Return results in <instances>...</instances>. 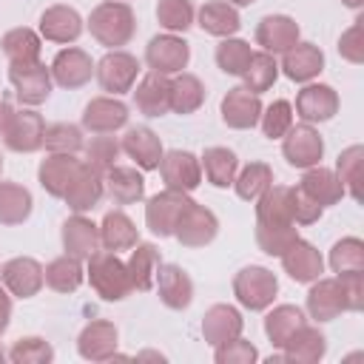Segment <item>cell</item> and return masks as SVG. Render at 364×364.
<instances>
[{
	"label": "cell",
	"instance_id": "f6af8a7d",
	"mask_svg": "<svg viewBox=\"0 0 364 364\" xmlns=\"http://www.w3.org/2000/svg\"><path fill=\"white\" fill-rule=\"evenodd\" d=\"M276 77H279L276 57L267 54V51H253V57H250V63H247V68L242 74V85L247 91H253V94H264V91L273 88Z\"/></svg>",
	"mask_w": 364,
	"mask_h": 364
},
{
	"label": "cell",
	"instance_id": "30bf717a",
	"mask_svg": "<svg viewBox=\"0 0 364 364\" xmlns=\"http://www.w3.org/2000/svg\"><path fill=\"white\" fill-rule=\"evenodd\" d=\"M188 202H191V196L182 193V191L165 188V191L154 193L148 199V205H145V225H148V230L154 236H159V239L173 236V225H176V219H179V213L185 210Z\"/></svg>",
	"mask_w": 364,
	"mask_h": 364
},
{
	"label": "cell",
	"instance_id": "5bb4252c",
	"mask_svg": "<svg viewBox=\"0 0 364 364\" xmlns=\"http://www.w3.org/2000/svg\"><path fill=\"white\" fill-rule=\"evenodd\" d=\"M0 282L3 287L17 296V299H31L40 293V287L46 284L43 279V264L31 256H14L0 267Z\"/></svg>",
	"mask_w": 364,
	"mask_h": 364
},
{
	"label": "cell",
	"instance_id": "680465c9",
	"mask_svg": "<svg viewBox=\"0 0 364 364\" xmlns=\"http://www.w3.org/2000/svg\"><path fill=\"white\" fill-rule=\"evenodd\" d=\"M341 284V296H344V307L350 313L364 310V270H353V273H338L336 276Z\"/></svg>",
	"mask_w": 364,
	"mask_h": 364
},
{
	"label": "cell",
	"instance_id": "8d00e7d4",
	"mask_svg": "<svg viewBox=\"0 0 364 364\" xmlns=\"http://www.w3.org/2000/svg\"><path fill=\"white\" fill-rule=\"evenodd\" d=\"M199 165H202L205 179L213 188H230L236 179V171H239V156L230 148L213 145V148H205V154L199 156Z\"/></svg>",
	"mask_w": 364,
	"mask_h": 364
},
{
	"label": "cell",
	"instance_id": "74e56055",
	"mask_svg": "<svg viewBox=\"0 0 364 364\" xmlns=\"http://www.w3.org/2000/svg\"><path fill=\"white\" fill-rule=\"evenodd\" d=\"M301 324H304L301 307H296V304H276V307L264 316V336H267V341H270L276 350H282V347L287 344V338H290Z\"/></svg>",
	"mask_w": 364,
	"mask_h": 364
},
{
	"label": "cell",
	"instance_id": "ffe728a7",
	"mask_svg": "<svg viewBox=\"0 0 364 364\" xmlns=\"http://www.w3.org/2000/svg\"><path fill=\"white\" fill-rule=\"evenodd\" d=\"M128 105L117 97H94L82 111V128L91 134H114L128 125Z\"/></svg>",
	"mask_w": 364,
	"mask_h": 364
},
{
	"label": "cell",
	"instance_id": "ee69618b",
	"mask_svg": "<svg viewBox=\"0 0 364 364\" xmlns=\"http://www.w3.org/2000/svg\"><path fill=\"white\" fill-rule=\"evenodd\" d=\"M270 185H273V168L267 162H250L242 171H236V179H233L236 196L245 202H256Z\"/></svg>",
	"mask_w": 364,
	"mask_h": 364
},
{
	"label": "cell",
	"instance_id": "816d5d0a",
	"mask_svg": "<svg viewBox=\"0 0 364 364\" xmlns=\"http://www.w3.org/2000/svg\"><path fill=\"white\" fill-rule=\"evenodd\" d=\"M6 358L11 364H51L54 361V347L40 336H26V338H17L11 344Z\"/></svg>",
	"mask_w": 364,
	"mask_h": 364
},
{
	"label": "cell",
	"instance_id": "d590c367",
	"mask_svg": "<svg viewBox=\"0 0 364 364\" xmlns=\"http://www.w3.org/2000/svg\"><path fill=\"white\" fill-rule=\"evenodd\" d=\"M139 242V230L125 210H108L100 222V245L105 250H131Z\"/></svg>",
	"mask_w": 364,
	"mask_h": 364
},
{
	"label": "cell",
	"instance_id": "f907efd6",
	"mask_svg": "<svg viewBox=\"0 0 364 364\" xmlns=\"http://www.w3.org/2000/svg\"><path fill=\"white\" fill-rule=\"evenodd\" d=\"M82 148H85V159H82V162H88L91 168H97V171H102V173H105L108 168H114L117 159H119V154H122L119 139L111 136V134H94L91 142H85Z\"/></svg>",
	"mask_w": 364,
	"mask_h": 364
},
{
	"label": "cell",
	"instance_id": "6125c7cd",
	"mask_svg": "<svg viewBox=\"0 0 364 364\" xmlns=\"http://www.w3.org/2000/svg\"><path fill=\"white\" fill-rule=\"evenodd\" d=\"M341 3H344L347 9H355V11H358V9L364 6V0H341Z\"/></svg>",
	"mask_w": 364,
	"mask_h": 364
},
{
	"label": "cell",
	"instance_id": "52a82bcc",
	"mask_svg": "<svg viewBox=\"0 0 364 364\" xmlns=\"http://www.w3.org/2000/svg\"><path fill=\"white\" fill-rule=\"evenodd\" d=\"M188 60H191V46H188L179 34L165 31V34L151 37L148 46H145V63H148V68L156 71V74L173 77V74L185 71Z\"/></svg>",
	"mask_w": 364,
	"mask_h": 364
},
{
	"label": "cell",
	"instance_id": "44dd1931",
	"mask_svg": "<svg viewBox=\"0 0 364 364\" xmlns=\"http://www.w3.org/2000/svg\"><path fill=\"white\" fill-rule=\"evenodd\" d=\"M279 71L293 82H313L324 71V54L316 43H301L299 40L293 48H287L282 54Z\"/></svg>",
	"mask_w": 364,
	"mask_h": 364
},
{
	"label": "cell",
	"instance_id": "7a4b0ae2",
	"mask_svg": "<svg viewBox=\"0 0 364 364\" xmlns=\"http://www.w3.org/2000/svg\"><path fill=\"white\" fill-rule=\"evenodd\" d=\"M85 276L102 301H122L131 293V279H128L125 262L114 250H97L88 259Z\"/></svg>",
	"mask_w": 364,
	"mask_h": 364
},
{
	"label": "cell",
	"instance_id": "9c48e42d",
	"mask_svg": "<svg viewBox=\"0 0 364 364\" xmlns=\"http://www.w3.org/2000/svg\"><path fill=\"white\" fill-rule=\"evenodd\" d=\"M156 171L162 173L165 188H171V191L191 193V191H196V188L202 185V165H199V156H193L191 151H182V148L165 151Z\"/></svg>",
	"mask_w": 364,
	"mask_h": 364
},
{
	"label": "cell",
	"instance_id": "6f0895ef",
	"mask_svg": "<svg viewBox=\"0 0 364 364\" xmlns=\"http://www.w3.org/2000/svg\"><path fill=\"white\" fill-rule=\"evenodd\" d=\"M290 213H293V222L296 225H316L324 213V208L318 202H313L299 185L290 188Z\"/></svg>",
	"mask_w": 364,
	"mask_h": 364
},
{
	"label": "cell",
	"instance_id": "f1b7e54d",
	"mask_svg": "<svg viewBox=\"0 0 364 364\" xmlns=\"http://www.w3.org/2000/svg\"><path fill=\"white\" fill-rule=\"evenodd\" d=\"M242 330H245V318L233 304H213L202 316V338L210 347H219V344L242 336Z\"/></svg>",
	"mask_w": 364,
	"mask_h": 364
},
{
	"label": "cell",
	"instance_id": "9f6ffc18",
	"mask_svg": "<svg viewBox=\"0 0 364 364\" xmlns=\"http://www.w3.org/2000/svg\"><path fill=\"white\" fill-rule=\"evenodd\" d=\"M338 54L353 63V65H361L364 63V20L358 17L347 31H341L338 37Z\"/></svg>",
	"mask_w": 364,
	"mask_h": 364
},
{
	"label": "cell",
	"instance_id": "484cf974",
	"mask_svg": "<svg viewBox=\"0 0 364 364\" xmlns=\"http://www.w3.org/2000/svg\"><path fill=\"white\" fill-rule=\"evenodd\" d=\"M307 313L316 321H333L341 313H347L344 307V296H341V284L333 276H318L316 282H310L307 290Z\"/></svg>",
	"mask_w": 364,
	"mask_h": 364
},
{
	"label": "cell",
	"instance_id": "7bdbcfd3",
	"mask_svg": "<svg viewBox=\"0 0 364 364\" xmlns=\"http://www.w3.org/2000/svg\"><path fill=\"white\" fill-rule=\"evenodd\" d=\"M336 176L355 202H361V182H364V145H350L336 159Z\"/></svg>",
	"mask_w": 364,
	"mask_h": 364
},
{
	"label": "cell",
	"instance_id": "7402d4cb",
	"mask_svg": "<svg viewBox=\"0 0 364 364\" xmlns=\"http://www.w3.org/2000/svg\"><path fill=\"white\" fill-rule=\"evenodd\" d=\"M80 168H82V159H77V154H48L37 168V182L48 196L63 199L65 188L71 185Z\"/></svg>",
	"mask_w": 364,
	"mask_h": 364
},
{
	"label": "cell",
	"instance_id": "db71d44e",
	"mask_svg": "<svg viewBox=\"0 0 364 364\" xmlns=\"http://www.w3.org/2000/svg\"><path fill=\"white\" fill-rule=\"evenodd\" d=\"M299 236L296 225H284V228H267V225H256V245L262 253L267 256H282L284 247Z\"/></svg>",
	"mask_w": 364,
	"mask_h": 364
},
{
	"label": "cell",
	"instance_id": "d6986e66",
	"mask_svg": "<svg viewBox=\"0 0 364 364\" xmlns=\"http://www.w3.org/2000/svg\"><path fill=\"white\" fill-rule=\"evenodd\" d=\"M119 145H122V154H125L128 159H134V165H136L139 171H156L159 162H162V154H165L162 139H159L148 125H134V128H128L125 136L119 139Z\"/></svg>",
	"mask_w": 364,
	"mask_h": 364
},
{
	"label": "cell",
	"instance_id": "2e32d148",
	"mask_svg": "<svg viewBox=\"0 0 364 364\" xmlns=\"http://www.w3.org/2000/svg\"><path fill=\"white\" fill-rule=\"evenodd\" d=\"M117 344H119V330L105 318L88 321L77 336V353L94 364L117 358Z\"/></svg>",
	"mask_w": 364,
	"mask_h": 364
},
{
	"label": "cell",
	"instance_id": "681fc988",
	"mask_svg": "<svg viewBox=\"0 0 364 364\" xmlns=\"http://www.w3.org/2000/svg\"><path fill=\"white\" fill-rule=\"evenodd\" d=\"M156 20L165 31L171 34H185L193 20H196V11H193V3L191 0H159L156 3Z\"/></svg>",
	"mask_w": 364,
	"mask_h": 364
},
{
	"label": "cell",
	"instance_id": "7dc6e473",
	"mask_svg": "<svg viewBox=\"0 0 364 364\" xmlns=\"http://www.w3.org/2000/svg\"><path fill=\"white\" fill-rule=\"evenodd\" d=\"M85 139H82V128L71 125V122H51L46 125L43 134V148L48 154H77L82 151Z\"/></svg>",
	"mask_w": 364,
	"mask_h": 364
},
{
	"label": "cell",
	"instance_id": "ab89813d",
	"mask_svg": "<svg viewBox=\"0 0 364 364\" xmlns=\"http://www.w3.org/2000/svg\"><path fill=\"white\" fill-rule=\"evenodd\" d=\"M43 279L54 293H74L82 282H85V270L82 262L74 256H57L43 267Z\"/></svg>",
	"mask_w": 364,
	"mask_h": 364
},
{
	"label": "cell",
	"instance_id": "277c9868",
	"mask_svg": "<svg viewBox=\"0 0 364 364\" xmlns=\"http://www.w3.org/2000/svg\"><path fill=\"white\" fill-rule=\"evenodd\" d=\"M94 77L100 82L102 91H108L111 97L128 94L136 85L139 77V60L122 48H111L100 63H94Z\"/></svg>",
	"mask_w": 364,
	"mask_h": 364
},
{
	"label": "cell",
	"instance_id": "8992f818",
	"mask_svg": "<svg viewBox=\"0 0 364 364\" xmlns=\"http://www.w3.org/2000/svg\"><path fill=\"white\" fill-rule=\"evenodd\" d=\"M9 82L14 85V94L23 105L34 108L48 100L51 94V68H46L40 60L37 63H9Z\"/></svg>",
	"mask_w": 364,
	"mask_h": 364
},
{
	"label": "cell",
	"instance_id": "e575fe53",
	"mask_svg": "<svg viewBox=\"0 0 364 364\" xmlns=\"http://www.w3.org/2000/svg\"><path fill=\"white\" fill-rule=\"evenodd\" d=\"M256 225H267V228L296 225L290 213V185H270L256 199Z\"/></svg>",
	"mask_w": 364,
	"mask_h": 364
},
{
	"label": "cell",
	"instance_id": "ac0fdd59",
	"mask_svg": "<svg viewBox=\"0 0 364 364\" xmlns=\"http://www.w3.org/2000/svg\"><path fill=\"white\" fill-rule=\"evenodd\" d=\"M296 114L304 122H327L338 114V94L327 82H304L296 94Z\"/></svg>",
	"mask_w": 364,
	"mask_h": 364
},
{
	"label": "cell",
	"instance_id": "91938a15",
	"mask_svg": "<svg viewBox=\"0 0 364 364\" xmlns=\"http://www.w3.org/2000/svg\"><path fill=\"white\" fill-rule=\"evenodd\" d=\"M9 324H11V296H9V290L0 284V336L9 330Z\"/></svg>",
	"mask_w": 364,
	"mask_h": 364
},
{
	"label": "cell",
	"instance_id": "003e7915",
	"mask_svg": "<svg viewBox=\"0 0 364 364\" xmlns=\"http://www.w3.org/2000/svg\"><path fill=\"white\" fill-rule=\"evenodd\" d=\"M0 171H3V156H0Z\"/></svg>",
	"mask_w": 364,
	"mask_h": 364
},
{
	"label": "cell",
	"instance_id": "be15d7a7",
	"mask_svg": "<svg viewBox=\"0 0 364 364\" xmlns=\"http://www.w3.org/2000/svg\"><path fill=\"white\" fill-rule=\"evenodd\" d=\"M139 358H156V361H165V355H159V353H139Z\"/></svg>",
	"mask_w": 364,
	"mask_h": 364
},
{
	"label": "cell",
	"instance_id": "f546056e",
	"mask_svg": "<svg viewBox=\"0 0 364 364\" xmlns=\"http://www.w3.org/2000/svg\"><path fill=\"white\" fill-rule=\"evenodd\" d=\"M327 353V338L318 327H310L307 321L287 338V344L282 347V358L293 361V364H316L321 361Z\"/></svg>",
	"mask_w": 364,
	"mask_h": 364
},
{
	"label": "cell",
	"instance_id": "03108f58",
	"mask_svg": "<svg viewBox=\"0 0 364 364\" xmlns=\"http://www.w3.org/2000/svg\"><path fill=\"white\" fill-rule=\"evenodd\" d=\"M3 361H6V353H3V347H0V364H3Z\"/></svg>",
	"mask_w": 364,
	"mask_h": 364
},
{
	"label": "cell",
	"instance_id": "4316f807",
	"mask_svg": "<svg viewBox=\"0 0 364 364\" xmlns=\"http://www.w3.org/2000/svg\"><path fill=\"white\" fill-rule=\"evenodd\" d=\"M134 91V105L139 114L145 117H165L171 111V80L165 74L148 71L145 77H139Z\"/></svg>",
	"mask_w": 364,
	"mask_h": 364
},
{
	"label": "cell",
	"instance_id": "bcb514c9",
	"mask_svg": "<svg viewBox=\"0 0 364 364\" xmlns=\"http://www.w3.org/2000/svg\"><path fill=\"white\" fill-rule=\"evenodd\" d=\"M250 57H253L250 43H245L239 37H222V43L216 46V65L230 77H242Z\"/></svg>",
	"mask_w": 364,
	"mask_h": 364
},
{
	"label": "cell",
	"instance_id": "83f0119b",
	"mask_svg": "<svg viewBox=\"0 0 364 364\" xmlns=\"http://www.w3.org/2000/svg\"><path fill=\"white\" fill-rule=\"evenodd\" d=\"M154 287L168 310H185L193 301V282L179 264H159Z\"/></svg>",
	"mask_w": 364,
	"mask_h": 364
},
{
	"label": "cell",
	"instance_id": "836d02e7",
	"mask_svg": "<svg viewBox=\"0 0 364 364\" xmlns=\"http://www.w3.org/2000/svg\"><path fill=\"white\" fill-rule=\"evenodd\" d=\"M299 188H301L313 202H318L321 208L338 205L341 196H344V185H341V179L336 176V171L321 168V165L307 168L304 176H301V182H299Z\"/></svg>",
	"mask_w": 364,
	"mask_h": 364
},
{
	"label": "cell",
	"instance_id": "3957f363",
	"mask_svg": "<svg viewBox=\"0 0 364 364\" xmlns=\"http://www.w3.org/2000/svg\"><path fill=\"white\" fill-rule=\"evenodd\" d=\"M279 293V279L262 264H247L233 276V296L245 310H267Z\"/></svg>",
	"mask_w": 364,
	"mask_h": 364
},
{
	"label": "cell",
	"instance_id": "1f68e13d",
	"mask_svg": "<svg viewBox=\"0 0 364 364\" xmlns=\"http://www.w3.org/2000/svg\"><path fill=\"white\" fill-rule=\"evenodd\" d=\"M162 259H159V250L156 245L151 242H136L131 247V256L125 262V270H128V279H131V290H139V293H148L156 282V270H159Z\"/></svg>",
	"mask_w": 364,
	"mask_h": 364
},
{
	"label": "cell",
	"instance_id": "11a10c76",
	"mask_svg": "<svg viewBox=\"0 0 364 364\" xmlns=\"http://www.w3.org/2000/svg\"><path fill=\"white\" fill-rule=\"evenodd\" d=\"M256 358H259L256 344L247 341V338H242V336H236V338L213 347V361L216 364H253Z\"/></svg>",
	"mask_w": 364,
	"mask_h": 364
},
{
	"label": "cell",
	"instance_id": "e7e4bbea",
	"mask_svg": "<svg viewBox=\"0 0 364 364\" xmlns=\"http://www.w3.org/2000/svg\"><path fill=\"white\" fill-rule=\"evenodd\" d=\"M230 6H236V9H242V6H250V3H256V0H228Z\"/></svg>",
	"mask_w": 364,
	"mask_h": 364
},
{
	"label": "cell",
	"instance_id": "c3c4849f",
	"mask_svg": "<svg viewBox=\"0 0 364 364\" xmlns=\"http://www.w3.org/2000/svg\"><path fill=\"white\" fill-rule=\"evenodd\" d=\"M330 270L338 273H353L364 270V242L358 236H344L330 247Z\"/></svg>",
	"mask_w": 364,
	"mask_h": 364
},
{
	"label": "cell",
	"instance_id": "60d3db41",
	"mask_svg": "<svg viewBox=\"0 0 364 364\" xmlns=\"http://www.w3.org/2000/svg\"><path fill=\"white\" fill-rule=\"evenodd\" d=\"M3 46V54L9 57V63H37L40 60V51H43V40L34 28H26V26H17V28H9L0 40Z\"/></svg>",
	"mask_w": 364,
	"mask_h": 364
},
{
	"label": "cell",
	"instance_id": "f35d334b",
	"mask_svg": "<svg viewBox=\"0 0 364 364\" xmlns=\"http://www.w3.org/2000/svg\"><path fill=\"white\" fill-rule=\"evenodd\" d=\"M205 102V85L196 74H188V71H179L173 74L171 80V111L185 117V114H193L199 111Z\"/></svg>",
	"mask_w": 364,
	"mask_h": 364
},
{
	"label": "cell",
	"instance_id": "603a6c76",
	"mask_svg": "<svg viewBox=\"0 0 364 364\" xmlns=\"http://www.w3.org/2000/svg\"><path fill=\"white\" fill-rule=\"evenodd\" d=\"M63 250L80 262H88L100 250V225L85 213H74L63 222Z\"/></svg>",
	"mask_w": 364,
	"mask_h": 364
},
{
	"label": "cell",
	"instance_id": "e0dca14e",
	"mask_svg": "<svg viewBox=\"0 0 364 364\" xmlns=\"http://www.w3.org/2000/svg\"><path fill=\"white\" fill-rule=\"evenodd\" d=\"M48 68H51V80L60 88H68V91L82 88L94 77V60L88 57V51L74 48V46L57 51V57L51 60Z\"/></svg>",
	"mask_w": 364,
	"mask_h": 364
},
{
	"label": "cell",
	"instance_id": "8fae6325",
	"mask_svg": "<svg viewBox=\"0 0 364 364\" xmlns=\"http://www.w3.org/2000/svg\"><path fill=\"white\" fill-rule=\"evenodd\" d=\"M262 100L259 94L247 91L245 85H233L228 88V94L222 97V105H219V114H222V122L233 131H247L253 125H259V117H262Z\"/></svg>",
	"mask_w": 364,
	"mask_h": 364
},
{
	"label": "cell",
	"instance_id": "f5cc1de1",
	"mask_svg": "<svg viewBox=\"0 0 364 364\" xmlns=\"http://www.w3.org/2000/svg\"><path fill=\"white\" fill-rule=\"evenodd\" d=\"M259 122L267 139H282L293 125V105L287 100H273L267 108H262Z\"/></svg>",
	"mask_w": 364,
	"mask_h": 364
},
{
	"label": "cell",
	"instance_id": "7c38bea8",
	"mask_svg": "<svg viewBox=\"0 0 364 364\" xmlns=\"http://www.w3.org/2000/svg\"><path fill=\"white\" fill-rule=\"evenodd\" d=\"M43 134H46L43 117L37 111H31V108H23V111L11 114L9 128L3 134V142L14 154H34V151L43 148Z\"/></svg>",
	"mask_w": 364,
	"mask_h": 364
},
{
	"label": "cell",
	"instance_id": "ba28073f",
	"mask_svg": "<svg viewBox=\"0 0 364 364\" xmlns=\"http://www.w3.org/2000/svg\"><path fill=\"white\" fill-rule=\"evenodd\" d=\"M282 154H284L287 165L307 171V168H313V165H321L324 139H321V134H318L310 122L290 125V131L282 136Z\"/></svg>",
	"mask_w": 364,
	"mask_h": 364
},
{
	"label": "cell",
	"instance_id": "4dcf8cb0",
	"mask_svg": "<svg viewBox=\"0 0 364 364\" xmlns=\"http://www.w3.org/2000/svg\"><path fill=\"white\" fill-rule=\"evenodd\" d=\"M105 193L111 196L114 205H136L145 196V179L136 168L128 165H114L105 171Z\"/></svg>",
	"mask_w": 364,
	"mask_h": 364
},
{
	"label": "cell",
	"instance_id": "d6a6232c",
	"mask_svg": "<svg viewBox=\"0 0 364 364\" xmlns=\"http://www.w3.org/2000/svg\"><path fill=\"white\" fill-rule=\"evenodd\" d=\"M196 23L205 34H213V37H233L242 28L239 9L230 6L228 0H208L196 11Z\"/></svg>",
	"mask_w": 364,
	"mask_h": 364
},
{
	"label": "cell",
	"instance_id": "b9f144b4",
	"mask_svg": "<svg viewBox=\"0 0 364 364\" xmlns=\"http://www.w3.org/2000/svg\"><path fill=\"white\" fill-rule=\"evenodd\" d=\"M31 191L17 182H0V225H23L31 216Z\"/></svg>",
	"mask_w": 364,
	"mask_h": 364
},
{
	"label": "cell",
	"instance_id": "d4e9b609",
	"mask_svg": "<svg viewBox=\"0 0 364 364\" xmlns=\"http://www.w3.org/2000/svg\"><path fill=\"white\" fill-rule=\"evenodd\" d=\"M256 43L267 54H284L299 43V23L290 14H267L256 26Z\"/></svg>",
	"mask_w": 364,
	"mask_h": 364
},
{
	"label": "cell",
	"instance_id": "cb8c5ba5",
	"mask_svg": "<svg viewBox=\"0 0 364 364\" xmlns=\"http://www.w3.org/2000/svg\"><path fill=\"white\" fill-rule=\"evenodd\" d=\"M80 34H82V17H80L77 9L57 3V6H48V9L40 14V37L48 40V43L68 46V43H74Z\"/></svg>",
	"mask_w": 364,
	"mask_h": 364
},
{
	"label": "cell",
	"instance_id": "4fadbf2b",
	"mask_svg": "<svg viewBox=\"0 0 364 364\" xmlns=\"http://www.w3.org/2000/svg\"><path fill=\"white\" fill-rule=\"evenodd\" d=\"M279 259H282L284 273H287L293 282H299V284H310V282H316V279L324 273V259H321V253L316 250L313 242H307V239H301V236H296V239L284 247V253H282Z\"/></svg>",
	"mask_w": 364,
	"mask_h": 364
},
{
	"label": "cell",
	"instance_id": "6da1fadb",
	"mask_svg": "<svg viewBox=\"0 0 364 364\" xmlns=\"http://www.w3.org/2000/svg\"><path fill=\"white\" fill-rule=\"evenodd\" d=\"M88 31L91 37L105 46V48H122L131 43L134 31H136V17L134 9L122 0H105L100 6L91 9L88 17Z\"/></svg>",
	"mask_w": 364,
	"mask_h": 364
},
{
	"label": "cell",
	"instance_id": "9a60e30c",
	"mask_svg": "<svg viewBox=\"0 0 364 364\" xmlns=\"http://www.w3.org/2000/svg\"><path fill=\"white\" fill-rule=\"evenodd\" d=\"M102 193H105V173L97 171V168H91L88 162H82V168L77 171V176L65 188L63 202L74 213H88V210H94L100 205Z\"/></svg>",
	"mask_w": 364,
	"mask_h": 364
},
{
	"label": "cell",
	"instance_id": "5b68a950",
	"mask_svg": "<svg viewBox=\"0 0 364 364\" xmlns=\"http://www.w3.org/2000/svg\"><path fill=\"white\" fill-rule=\"evenodd\" d=\"M216 233H219L216 213L193 199L185 205V210L179 213V219L173 225V236L182 247H205L216 239Z\"/></svg>",
	"mask_w": 364,
	"mask_h": 364
},
{
	"label": "cell",
	"instance_id": "94428289",
	"mask_svg": "<svg viewBox=\"0 0 364 364\" xmlns=\"http://www.w3.org/2000/svg\"><path fill=\"white\" fill-rule=\"evenodd\" d=\"M11 105L6 102V100H0V136L6 134V128H9V119H11Z\"/></svg>",
	"mask_w": 364,
	"mask_h": 364
}]
</instances>
